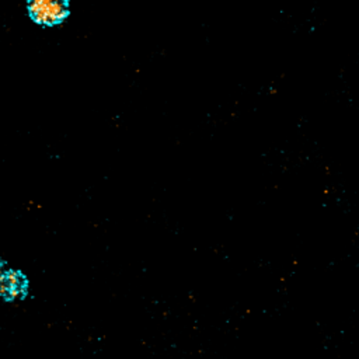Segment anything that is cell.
<instances>
[{
  "label": "cell",
  "mask_w": 359,
  "mask_h": 359,
  "mask_svg": "<svg viewBox=\"0 0 359 359\" xmlns=\"http://www.w3.org/2000/svg\"><path fill=\"white\" fill-rule=\"evenodd\" d=\"M29 13L35 21L42 24H55L67 15V6L56 0H32Z\"/></svg>",
  "instance_id": "6da1fadb"
}]
</instances>
